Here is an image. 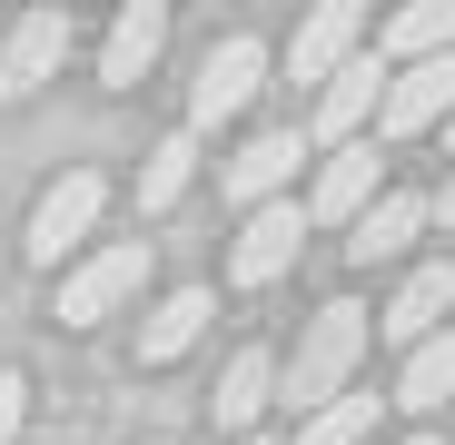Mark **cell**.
I'll list each match as a JSON object with an SVG mask.
<instances>
[{
    "label": "cell",
    "instance_id": "d4e9b609",
    "mask_svg": "<svg viewBox=\"0 0 455 445\" xmlns=\"http://www.w3.org/2000/svg\"><path fill=\"white\" fill-rule=\"evenodd\" d=\"M445 139H455V119H445Z\"/></svg>",
    "mask_w": 455,
    "mask_h": 445
},
{
    "label": "cell",
    "instance_id": "7c38bea8",
    "mask_svg": "<svg viewBox=\"0 0 455 445\" xmlns=\"http://www.w3.org/2000/svg\"><path fill=\"white\" fill-rule=\"evenodd\" d=\"M159 50H169V0H129V11L109 20V40H100V80L139 90L148 69H159Z\"/></svg>",
    "mask_w": 455,
    "mask_h": 445
},
{
    "label": "cell",
    "instance_id": "d6986e66",
    "mask_svg": "<svg viewBox=\"0 0 455 445\" xmlns=\"http://www.w3.org/2000/svg\"><path fill=\"white\" fill-rule=\"evenodd\" d=\"M188 179H198V139H188V129H169L159 148H148V169H139V208H179V198H188Z\"/></svg>",
    "mask_w": 455,
    "mask_h": 445
},
{
    "label": "cell",
    "instance_id": "3957f363",
    "mask_svg": "<svg viewBox=\"0 0 455 445\" xmlns=\"http://www.w3.org/2000/svg\"><path fill=\"white\" fill-rule=\"evenodd\" d=\"M148 287V238H119V248H90L80 267L60 277V327H100V317H119L129 297Z\"/></svg>",
    "mask_w": 455,
    "mask_h": 445
},
{
    "label": "cell",
    "instance_id": "8fae6325",
    "mask_svg": "<svg viewBox=\"0 0 455 445\" xmlns=\"http://www.w3.org/2000/svg\"><path fill=\"white\" fill-rule=\"evenodd\" d=\"M445 317H455V258H426V267H406V287L387 297L376 337H396V346H426V337H445Z\"/></svg>",
    "mask_w": 455,
    "mask_h": 445
},
{
    "label": "cell",
    "instance_id": "ac0fdd59",
    "mask_svg": "<svg viewBox=\"0 0 455 445\" xmlns=\"http://www.w3.org/2000/svg\"><path fill=\"white\" fill-rule=\"evenodd\" d=\"M387 406H416V416L455 406V327H445V337H426V346H406V377H396V396H387Z\"/></svg>",
    "mask_w": 455,
    "mask_h": 445
},
{
    "label": "cell",
    "instance_id": "484cf974",
    "mask_svg": "<svg viewBox=\"0 0 455 445\" xmlns=\"http://www.w3.org/2000/svg\"><path fill=\"white\" fill-rule=\"evenodd\" d=\"M159 445H169V435H159Z\"/></svg>",
    "mask_w": 455,
    "mask_h": 445
},
{
    "label": "cell",
    "instance_id": "ffe728a7",
    "mask_svg": "<svg viewBox=\"0 0 455 445\" xmlns=\"http://www.w3.org/2000/svg\"><path fill=\"white\" fill-rule=\"evenodd\" d=\"M376 406H387V396H366V386H347L337 406H317L307 425H297V445H366V435H376Z\"/></svg>",
    "mask_w": 455,
    "mask_h": 445
},
{
    "label": "cell",
    "instance_id": "5b68a950",
    "mask_svg": "<svg viewBox=\"0 0 455 445\" xmlns=\"http://www.w3.org/2000/svg\"><path fill=\"white\" fill-rule=\"evenodd\" d=\"M376 198H387V159H376V139H347V148L317 159V188L297 208H307V228H356Z\"/></svg>",
    "mask_w": 455,
    "mask_h": 445
},
{
    "label": "cell",
    "instance_id": "52a82bcc",
    "mask_svg": "<svg viewBox=\"0 0 455 445\" xmlns=\"http://www.w3.org/2000/svg\"><path fill=\"white\" fill-rule=\"evenodd\" d=\"M445 119H455V50L387 69V99H376V129L387 139H416V129H445Z\"/></svg>",
    "mask_w": 455,
    "mask_h": 445
},
{
    "label": "cell",
    "instance_id": "277c9868",
    "mask_svg": "<svg viewBox=\"0 0 455 445\" xmlns=\"http://www.w3.org/2000/svg\"><path fill=\"white\" fill-rule=\"evenodd\" d=\"M258 90H267V40L228 30V40L198 60V90H188V139H198V129H218V119H238Z\"/></svg>",
    "mask_w": 455,
    "mask_h": 445
},
{
    "label": "cell",
    "instance_id": "5bb4252c",
    "mask_svg": "<svg viewBox=\"0 0 455 445\" xmlns=\"http://www.w3.org/2000/svg\"><path fill=\"white\" fill-rule=\"evenodd\" d=\"M416 238H426V198H416V188H387V198L347 228V258H356V267H387V258H406Z\"/></svg>",
    "mask_w": 455,
    "mask_h": 445
},
{
    "label": "cell",
    "instance_id": "9c48e42d",
    "mask_svg": "<svg viewBox=\"0 0 455 445\" xmlns=\"http://www.w3.org/2000/svg\"><path fill=\"white\" fill-rule=\"evenodd\" d=\"M60 60H69V11H20L11 30H0V99L50 90Z\"/></svg>",
    "mask_w": 455,
    "mask_h": 445
},
{
    "label": "cell",
    "instance_id": "7402d4cb",
    "mask_svg": "<svg viewBox=\"0 0 455 445\" xmlns=\"http://www.w3.org/2000/svg\"><path fill=\"white\" fill-rule=\"evenodd\" d=\"M426 228H455V169H445V188L426 198Z\"/></svg>",
    "mask_w": 455,
    "mask_h": 445
},
{
    "label": "cell",
    "instance_id": "7a4b0ae2",
    "mask_svg": "<svg viewBox=\"0 0 455 445\" xmlns=\"http://www.w3.org/2000/svg\"><path fill=\"white\" fill-rule=\"evenodd\" d=\"M100 208H109V179H100V169L50 179V188H40V208H30V228H20V258H30V267H60L69 248L100 228Z\"/></svg>",
    "mask_w": 455,
    "mask_h": 445
},
{
    "label": "cell",
    "instance_id": "6da1fadb",
    "mask_svg": "<svg viewBox=\"0 0 455 445\" xmlns=\"http://www.w3.org/2000/svg\"><path fill=\"white\" fill-rule=\"evenodd\" d=\"M366 346H376V317L356 307V297H327V307L297 327V356L277 366V396L297 406V416H317V406H337L347 386H356V366H366Z\"/></svg>",
    "mask_w": 455,
    "mask_h": 445
},
{
    "label": "cell",
    "instance_id": "4fadbf2b",
    "mask_svg": "<svg viewBox=\"0 0 455 445\" xmlns=\"http://www.w3.org/2000/svg\"><path fill=\"white\" fill-rule=\"evenodd\" d=\"M376 99H387V60L376 50H356L337 80L317 90V139L327 148H347V139H366V119H376Z\"/></svg>",
    "mask_w": 455,
    "mask_h": 445
},
{
    "label": "cell",
    "instance_id": "ba28073f",
    "mask_svg": "<svg viewBox=\"0 0 455 445\" xmlns=\"http://www.w3.org/2000/svg\"><path fill=\"white\" fill-rule=\"evenodd\" d=\"M356 40H366V11H356V0H317V11L297 20V40H287V80L327 90L337 69L356 60Z\"/></svg>",
    "mask_w": 455,
    "mask_h": 445
},
{
    "label": "cell",
    "instance_id": "2e32d148",
    "mask_svg": "<svg viewBox=\"0 0 455 445\" xmlns=\"http://www.w3.org/2000/svg\"><path fill=\"white\" fill-rule=\"evenodd\" d=\"M198 337H208V287H169L148 307V327H139V366H179Z\"/></svg>",
    "mask_w": 455,
    "mask_h": 445
},
{
    "label": "cell",
    "instance_id": "44dd1931",
    "mask_svg": "<svg viewBox=\"0 0 455 445\" xmlns=\"http://www.w3.org/2000/svg\"><path fill=\"white\" fill-rule=\"evenodd\" d=\"M20 406H30V377H20V366H0V445L20 435Z\"/></svg>",
    "mask_w": 455,
    "mask_h": 445
},
{
    "label": "cell",
    "instance_id": "e0dca14e",
    "mask_svg": "<svg viewBox=\"0 0 455 445\" xmlns=\"http://www.w3.org/2000/svg\"><path fill=\"white\" fill-rule=\"evenodd\" d=\"M455 50V0H406V11L376 30V60L406 69V60H445Z\"/></svg>",
    "mask_w": 455,
    "mask_h": 445
},
{
    "label": "cell",
    "instance_id": "603a6c76",
    "mask_svg": "<svg viewBox=\"0 0 455 445\" xmlns=\"http://www.w3.org/2000/svg\"><path fill=\"white\" fill-rule=\"evenodd\" d=\"M406 445H445V435H406Z\"/></svg>",
    "mask_w": 455,
    "mask_h": 445
},
{
    "label": "cell",
    "instance_id": "9a60e30c",
    "mask_svg": "<svg viewBox=\"0 0 455 445\" xmlns=\"http://www.w3.org/2000/svg\"><path fill=\"white\" fill-rule=\"evenodd\" d=\"M208 406H218V425H228V435H248V425H258V416L277 406V356H267V346H238Z\"/></svg>",
    "mask_w": 455,
    "mask_h": 445
},
{
    "label": "cell",
    "instance_id": "cb8c5ba5",
    "mask_svg": "<svg viewBox=\"0 0 455 445\" xmlns=\"http://www.w3.org/2000/svg\"><path fill=\"white\" fill-rule=\"evenodd\" d=\"M238 445H277V435H238Z\"/></svg>",
    "mask_w": 455,
    "mask_h": 445
},
{
    "label": "cell",
    "instance_id": "30bf717a",
    "mask_svg": "<svg viewBox=\"0 0 455 445\" xmlns=\"http://www.w3.org/2000/svg\"><path fill=\"white\" fill-rule=\"evenodd\" d=\"M297 169H307V139H297V129H258L238 159L218 169V188L238 198V208H267V198H287V188H297Z\"/></svg>",
    "mask_w": 455,
    "mask_h": 445
},
{
    "label": "cell",
    "instance_id": "8992f818",
    "mask_svg": "<svg viewBox=\"0 0 455 445\" xmlns=\"http://www.w3.org/2000/svg\"><path fill=\"white\" fill-rule=\"evenodd\" d=\"M297 248H307V208H297V198H267V208H248V218H238L228 277H238V287H277V277L297 267Z\"/></svg>",
    "mask_w": 455,
    "mask_h": 445
}]
</instances>
